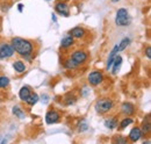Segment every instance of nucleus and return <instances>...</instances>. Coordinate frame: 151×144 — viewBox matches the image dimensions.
<instances>
[{"mask_svg":"<svg viewBox=\"0 0 151 144\" xmlns=\"http://www.w3.org/2000/svg\"><path fill=\"white\" fill-rule=\"evenodd\" d=\"M11 44L14 51L24 58H30L34 54V43L29 40L22 37H13L11 40Z\"/></svg>","mask_w":151,"mask_h":144,"instance_id":"nucleus-1","label":"nucleus"},{"mask_svg":"<svg viewBox=\"0 0 151 144\" xmlns=\"http://www.w3.org/2000/svg\"><path fill=\"white\" fill-rule=\"evenodd\" d=\"M132 22V18L128 13V11L126 8H120L117 9L116 12V15H115V23L116 26L119 27H127L129 26Z\"/></svg>","mask_w":151,"mask_h":144,"instance_id":"nucleus-2","label":"nucleus"},{"mask_svg":"<svg viewBox=\"0 0 151 144\" xmlns=\"http://www.w3.org/2000/svg\"><path fill=\"white\" fill-rule=\"evenodd\" d=\"M114 107V102L112 99L108 98H102L100 100H98L95 102V110L99 114H106L108 112L112 110V108Z\"/></svg>","mask_w":151,"mask_h":144,"instance_id":"nucleus-3","label":"nucleus"},{"mask_svg":"<svg viewBox=\"0 0 151 144\" xmlns=\"http://www.w3.org/2000/svg\"><path fill=\"white\" fill-rule=\"evenodd\" d=\"M14 54H15V51L11 43H6V42L0 43V59L11 58Z\"/></svg>","mask_w":151,"mask_h":144,"instance_id":"nucleus-4","label":"nucleus"},{"mask_svg":"<svg viewBox=\"0 0 151 144\" xmlns=\"http://www.w3.org/2000/svg\"><path fill=\"white\" fill-rule=\"evenodd\" d=\"M70 58L75 62L78 66H80V65L86 63V60L88 59V55L86 54L84 50H76V51L72 53Z\"/></svg>","mask_w":151,"mask_h":144,"instance_id":"nucleus-5","label":"nucleus"},{"mask_svg":"<svg viewBox=\"0 0 151 144\" xmlns=\"http://www.w3.org/2000/svg\"><path fill=\"white\" fill-rule=\"evenodd\" d=\"M55 11H56L57 14L62 15V17H70V6L66 1H57L55 4Z\"/></svg>","mask_w":151,"mask_h":144,"instance_id":"nucleus-6","label":"nucleus"},{"mask_svg":"<svg viewBox=\"0 0 151 144\" xmlns=\"http://www.w3.org/2000/svg\"><path fill=\"white\" fill-rule=\"evenodd\" d=\"M87 79L92 86H98L104 81V74L100 71H92L88 74Z\"/></svg>","mask_w":151,"mask_h":144,"instance_id":"nucleus-7","label":"nucleus"},{"mask_svg":"<svg viewBox=\"0 0 151 144\" xmlns=\"http://www.w3.org/2000/svg\"><path fill=\"white\" fill-rule=\"evenodd\" d=\"M60 120V114L55 110V109H51L49 110L47 114H45V122L48 125H54V123H57L58 121Z\"/></svg>","mask_w":151,"mask_h":144,"instance_id":"nucleus-8","label":"nucleus"},{"mask_svg":"<svg viewBox=\"0 0 151 144\" xmlns=\"http://www.w3.org/2000/svg\"><path fill=\"white\" fill-rule=\"evenodd\" d=\"M142 137H143V131H142L141 128H138V127L132 128V130H130V132H129V135H128V138H129V141H130L132 143L138 142Z\"/></svg>","mask_w":151,"mask_h":144,"instance_id":"nucleus-9","label":"nucleus"},{"mask_svg":"<svg viewBox=\"0 0 151 144\" xmlns=\"http://www.w3.org/2000/svg\"><path fill=\"white\" fill-rule=\"evenodd\" d=\"M121 110L126 116H132V115L135 114L136 108H135L134 104H132V102H123L122 106H121Z\"/></svg>","mask_w":151,"mask_h":144,"instance_id":"nucleus-10","label":"nucleus"},{"mask_svg":"<svg viewBox=\"0 0 151 144\" xmlns=\"http://www.w3.org/2000/svg\"><path fill=\"white\" fill-rule=\"evenodd\" d=\"M70 35L73 38H83L86 35V30L83 27H75L70 30Z\"/></svg>","mask_w":151,"mask_h":144,"instance_id":"nucleus-11","label":"nucleus"},{"mask_svg":"<svg viewBox=\"0 0 151 144\" xmlns=\"http://www.w3.org/2000/svg\"><path fill=\"white\" fill-rule=\"evenodd\" d=\"M119 51H120V50H119V45H115V47L113 48V50L109 53V55H108V58H107V65H106L107 70H109V69L112 68V64H113L115 57L117 56V53H119Z\"/></svg>","mask_w":151,"mask_h":144,"instance_id":"nucleus-12","label":"nucleus"},{"mask_svg":"<svg viewBox=\"0 0 151 144\" xmlns=\"http://www.w3.org/2000/svg\"><path fill=\"white\" fill-rule=\"evenodd\" d=\"M73 44H75V38L71 35L65 36V37L62 40V42H60V47H62L63 49H69V48H71Z\"/></svg>","mask_w":151,"mask_h":144,"instance_id":"nucleus-13","label":"nucleus"},{"mask_svg":"<svg viewBox=\"0 0 151 144\" xmlns=\"http://www.w3.org/2000/svg\"><path fill=\"white\" fill-rule=\"evenodd\" d=\"M121 64H122V57L117 55L115 57V59H114L113 64H112V68H111L113 74H117V72H119L120 68H121Z\"/></svg>","mask_w":151,"mask_h":144,"instance_id":"nucleus-14","label":"nucleus"},{"mask_svg":"<svg viewBox=\"0 0 151 144\" xmlns=\"http://www.w3.org/2000/svg\"><path fill=\"white\" fill-rule=\"evenodd\" d=\"M32 94V91H30V89L28 87V86H22L21 87V90H20L19 92V96L20 99L22 100V101H24L26 102V100L29 98V95Z\"/></svg>","mask_w":151,"mask_h":144,"instance_id":"nucleus-15","label":"nucleus"},{"mask_svg":"<svg viewBox=\"0 0 151 144\" xmlns=\"http://www.w3.org/2000/svg\"><path fill=\"white\" fill-rule=\"evenodd\" d=\"M117 123H119V121H117V119L114 116V117H109V119H107V120H105V122H104V125L106 128H108V129H115L116 127H117Z\"/></svg>","mask_w":151,"mask_h":144,"instance_id":"nucleus-16","label":"nucleus"},{"mask_svg":"<svg viewBox=\"0 0 151 144\" xmlns=\"http://www.w3.org/2000/svg\"><path fill=\"white\" fill-rule=\"evenodd\" d=\"M141 130L143 131V134H149L151 130V122H150V115H148L147 116V119L143 121V123H142V128H141Z\"/></svg>","mask_w":151,"mask_h":144,"instance_id":"nucleus-17","label":"nucleus"},{"mask_svg":"<svg viewBox=\"0 0 151 144\" xmlns=\"http://www.w3.org/2000/svg\"><path fill=\"white\" fill-rule=\"evenodd\" d=\"M13 68H14V70L18 72V73H23V72L26 71V65H24V63L22 62V60H15L14 63H13Z\"/></svg>","mask_w":151,"mask_h":144,"instance_id":"nucleus-18","label":"nucleus"},{"mask_svg":"<svg viewBox=\"0 0 151 144\" xmlns=\"http://www.w3.org/2000/svg\"><path fill=\"white\" fill-rule=\"evenodd\" d=\"M40 100V96H38L36 93H32L30 95H29V98L26 100V102L29 105V106H34V105H36L37 104V101Z\"/></svg>","mask_w":151,"mask_h":144,"instance_id":"nucleus-19","label":"nucleus"},{"mask_svg":"<svg viewBox=\"0 0 151 144\" xmlns=\"http://www.w3.org/2000/svg\"><path fill=\"white\" fill-rule=\"evenodd\" d=\"M13 114L17 116V117H19V119H24L26 117V113L21 109V107L19 106H14L13 107Z\"/></svg>","mask_w":151,"mask_h":144,"instance_id":"nucleus-20","label":"nucleus"},{"mask_svg":"<svg viewBox=\"0 0 151 144\" xmlns=\"http://www.w3.org/2000/svg\"><path fill=\"white\" fill-rule=\"evenodd\" d=\"M64 68L68 69V70H73V69H77V68H79V66L76 64L71 58H68V59L64 62Z\"/></svg>","mask_w":151,"mask_h":144,"instance_id":"nucleus-21","label":"nucleus"},{"mask_svg":"<svg viewBox=\"0 0 151 144\" xmlns=\"http://www.w3.org/2000/svg\"><path fill=\"white\" fill-rule=\"evenodd\" d=\"M129 44H130V38H129V37L123 38V40L120 42V44H117V45H119V50H120V51L126 50V49H127V47H128Z\"/></svg>","mask_w":151,"mask_h":144,"instance_id":"nucleus-22","label":"nucleus"},{"mask_svg":"<svg viewBox=\"0 0 151 144\" xmlns=\"http://www.w3.org/2000/svg\"><path fill=\"white\" fill-rule=\"evenodd\" d=\"M76 101H77V98H76L75 95L72 94H69V95H66L65 98H64V104L66 105V106H71V105H73Z\"/></svg>","mask_w":151,"mask_h":144,"instance_id":"nucleus-23","label":"nucleus"},{"mask_svg":"<svg viewBox=\"0 0 151 144\" xmlns=\"http://www.w3.org/2000/svg\"><path fill=\"white\" fill-rule=\"evenodd\" d=\"M132 122H134V120H132L130 116H127V117H124L121 122H120V128L121 129H124L126 127H128V126H130Z\"/></svg>","mask_w":151,"mask_h":144,"instance_id":"nucleus-24","label":"nucleus"},{"mask_svg":"<svg viewBox=\"0 0 151 144\" xmlns=\"http://www.w3.org/2000/svg\"><path fill=\"white\" fill-rule=\"evenodd\" d=\"M9 85V78L6 76H0V89H6Z\"/></svg>","mask_w":151,"mask_h":144,"instance_id":"nucleus-25","label":"nucleus"},{"mask_svg":"<svg viewBox=\"0 0 151 144\" xmlns=\"http://www.w3.org/2000/svg\"><path fill=\"white\" fill-rule=\"evenodd\" d=\"M88 129V125L85 122V121H81L80 123H79V128H78V130L80 131V132H83V131H86Z\"/></svg>","mask_w":151,"mask_h":144,"instance_id":"nucleus-26","label":"nucleus"},{"mask_svg":"<svg viewBox=\"0 0 151 144\" xmlns=\"http://www.w3.org/2000/svg\"><path fill=\"white\" fill-rule=\"evenodd\" d=\"M114 142H115V143H127V142H128V140H127V138H124L123 136H117V137L114 140Z\"/></svg>","mask_w":151,"mask_h":144,"instance_id":"nucleus-27","label":"nucleus"},{"mask_svg":"<svg viewBox=\"0 0 151 144\" xmlns=\"http://www.w3.org/2000/svg\"><path fill=\"white\" fill-rule=\"evenodd\" d=\"M145 55H147L148 59H151V48L150 47H148V48H147V50H145Z\"/></svg>","mask_w":151,"mask_h":144,"instance_id":"nucleus-28","label":"nucleus"},{"mask_svg":"<svg viewBox=\"0 0 151 144\" xmlns=\"http://www.w3.org/2000/svg\"><path fill=\"white\" fill-rule=\"evenodd\" d=\"M18 6H19V7H18V8H19V12H22V11H23V5H22V4H19Z\"/></svg>","mask_w":151,"mask_h":144,"instance_id":"nucleus-29","label":"nucleus"},{"mask_svg":"<svg viewBox=\"0 0 151 144\" xmlns=\"http://www.w3.org/2000/svg\"><path fill=\"white\" fill-rule=\"evenodd\" d=\"M51 19H52V21H54V22H57V19H56V15H55V14H52Z\"/></svg>","mask_w":151,"mask_h":144,"instance_id":"nucleus-30","label":"nucleus"},{"mask_svg":"<svg viewBox=\"0 0 151 144\" xmlns=\"http://www.w3.org/2000/svg\"><path fill=\"white\" fill-rule=\"evenodd\" d=\"M112 2H117V1H120V0H111Z\"/></svg>","mask_w":151,"mask_h":144,"instance_id":"nucleus-31","label":"nucleus"},{"mask_svg":"<svg viewBox=\"0 0 151 144\" xmlns=\"http://www.w3.org/2000/svg\"><path fill=\"white\" fill-rule=\"evenodd\" d=\"M47 1H50V0H47Z\"/></svg>","mask_w":151,"mask_h":144,"instance_id":"nucleus-32","label":"nucleus"}]
</instances>
